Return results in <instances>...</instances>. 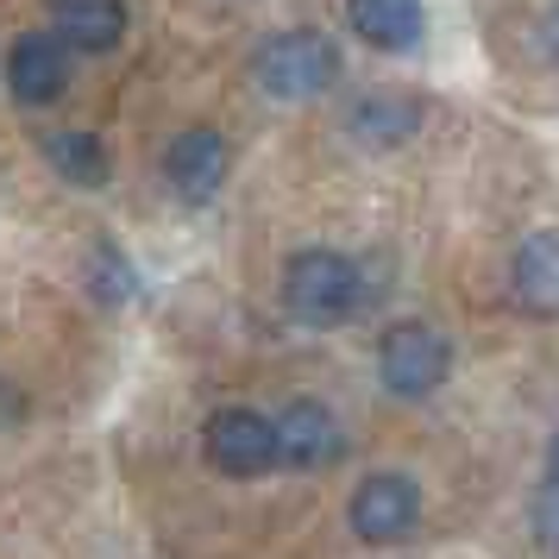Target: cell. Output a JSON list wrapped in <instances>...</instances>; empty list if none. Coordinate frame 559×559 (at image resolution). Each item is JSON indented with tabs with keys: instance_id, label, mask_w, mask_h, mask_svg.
<instances>
[{
	"instance_id": "1",
	"label": "cell",
	"mask_w": 559,
	"mask_h": 559,
	"mask_svg": "<svg viewBox=\"0 0 559 559\" xmlns=\"http://www.w3.org/2000/svg\"><path fill=\"white\" fill-rule=\"evenodd\" d=\"M283 308L302 328H346L365 308V271L333 246H308L283 264Z\"/></svg>"
},
{
	"instance_id": "2",
	"label": "cell",
	"mask_w": 559,
	"mask_h": 559,
	"mask_svg": "<svg viewBox=\"0 0 559 559\" xmlns=\"http://www.w3.org/2000/svg\"><path fill=\"white\" fill-rule=\"evenodd\" d=\"M252 76L277 102H314V95H328L340 82V45L328 32H308V26L271 32L252 57Z\"/></svg>"
},
{
	"instance_id": "3",
	"label": "cell",
	"mask_w": 559,
	"mask_h": 559,
	"mask_svg": "<svg viewBox=\"0 0 559 559\" xmlns=\"http://www.w3.org/2000/svg\"><path fill=\"white\" fill-rule=\"evenodd\" d=\"M378 378L390 396L403 403H421L440 383L453 378V340L428 321H396V328L378 340Z\"/></svg>"
},
{
	"instance_id": "4",
	"label": "cell",
	"mask_w": 559,
	"mask_h": 559,
	"mask_svg": "<svg viewBox=\"0 0 559 559\" xmlns=\"http://www.w3.org/2000/svg\"><path fill=\"white\" fill-rule=\"evenodd\" d=\"M202 453L227 478H264L277 465V421L258 408H221V415H207Z\"/></svg>"
},
{
	"instance_id": "5",
	"label": "cell",
	"mask_w": 559,
	"mask_h": 559,
	"mask_svg": "<svg viewBox=\"0 0 559 559\" xmlns=\"http://www.w3.org/2000/svg\"><path fill=\"white\" fill-rule=\"evenodd\" d=\"M346 515H353L358 540L396 547V540H408V534L421 528V490H415V478H403V472H371V478L353 490Z\"/></svg>"
},
{
	"instance_id": "6",
	"label": "cell",
	"mask_w": 559,
	"mask_h": 559,
	"mask_svg": "<svg viewBox=\"0 0 559 559\" xmlns=\"http://www.w3.org/2000/svg\"><path fill=\"white\" fill-rule=\"evenodd\" d=\"M233 170V152L227 139L214 127H189L170 139V152H164V182L177 189L182 202H214L221 195V182Z\"/></svg>"
},
{
	"instance_id": "7",
	"label": "cell",
	"mask_w": 559,
	"mask_h": 559,
	"mask_svg": "<svg viewBox=\"0 0 559 559\" xmlns=\"http://www.w3.org/2000/svg\"><path fill=\"white\" fill-rule=\"evenodd\" d=\"M7 88H13V102H26V107H51L70 88V45L57 32H26L7 51Z\"/></svg>"
},
{
	"instance_id": "8",
	"label": "cell",
	"mask_w": 559,
	"mask_h": 559,
	"mask_svg": "<svg viewBox=\"0 0 559 559\" xmlns=\"http://www.w3.org/2000/svg\"><path fill=\"white\" fill-rule=\"evenodd\" d=\"M340 421H333L328 403H289L277 415V465H296V472H314L340 459Z\"/></svg>"
},
{
	"instance_id": "9",
	"label": "cell",
	"mask_w": 559,
	"mask_h": 559,
	"mask_svg": "<svg viewBox=\"0 0 559 559\" xmlns=\"http://www.w3.org/2000/svg\"><path fill=\"white\" fill-rule=\"evenodd\" d=\"M57 38L82 57H102L127 38V0H51Z\"/></svg>"
},
{
	"instance_id": "10",
	"label": "cell",
	"mask_w": 559,
	"mask_h": 559,
	"mask_svg": "<svg viewBox=\"0 0 559 559\" xmlns=\"http://www.w3.org/2000/svg\"><path fill=\"white\" fill-rule=\"evenodd\" d=\"M346 20L378 51H415L421 45V0H346Z\"/></svg>"
},
{
	"instance_id": "11",
	"label": "cell",
	"mask_w": 559,
	"mask_h": 559,
	"mask_svg": "<svg viewBox=\"0 0 559 559\" xmlns=\"http://www.w3.org/2000/svg\"><path fill=\"white\" fill-rule=\"evenodd\" d=\"M515 296L528 314H559V233H528L515 252Z\"/></svg>"
},
{
	"instance_id": "12",
	"label": "cell",
	"mask_w": 559,
	"mask_h": 559,
	"mask_svg": "<svg viewBox=\"0 0 559 559\" xmlns=\"http://www.w3.org/2000/svg\"><path fill=\"white\" fill-rule=\"evenodd\" d=\"M415 127H421V107L408 102V95H365V102L346 114V132H353L358 145H378V152L403 145Z\"/></svg>"
},
{
	"instance_id": "13",
	"label": "cell",
	"mask_w": 559,
	"mask_h": 559,
	"mask_svg": "<svg viewBox=\"0 0 559 559\" xmlns=\"http://www.w3.org/2000/svg\"><path fill=\"white\" fill-rule=\"evenodd\" d=\"M45 157H51L57 177L76 182V189H102L114 177V152H107V139H95V132H57V139H45Z\"/></svg>"
},
{
	"instance_id": "14",
	"label": "cell",
	"mask_w": 559,
	"mask_h": 559,
	"mask_svg": "<svg viewBox=\"0 0 559 559\" xmlns=\"http://www.w3.org/2000/svg\"><path fill=\"white\" fill-rule=\"evenodd\" d=\"M534 540H540V554L559 559V440L547 453V478L534 490Z\"/></svg>"
},
{
	"instance_id": "15",
	"label": "cell",
	"mask_w": 559,
	"mask_h": 559,
	"mask_svg": "<svg viewBox=\"0 0 559 559\" xmlns=\"http://www.w3.org/2000/svg\"><path fill=\"white\" fill-rule=\"evenodd\" d=\"M95 289H102L107 302L132 296V271H127V258L114 252V246H102V252H95Z\"/></svg>"
},
{
	"instance_id": "16",
	"label": "cell",
	"mask_w": 559,
	"mask_h": 559,
	"mask_svg": "<svg viewBox=\"0 0 559 559\" xmlns=\"http://www.w3.org/2000/svg\"><path fill=\"white\" fill-rule=\"evenodd\" d=\"M13 415H20V396H13V390H7V383H0V428H7V421H13Z\"/></svg>"
}]
</instances>
